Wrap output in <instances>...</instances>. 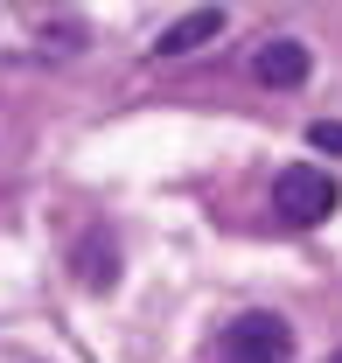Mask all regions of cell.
<instances>
[{
    "mask_svg": "<svg viewBox=\"0 0 342 363\" xmlns=\"http://www.w3.org/2000/svg\"><path fill=\"white\" fill-rule=\"evenodd\" d=\"M272 203H280V217H287V224L314 230V224H329V217H336L342 189L321 175V168H307V161H300V168H287V175L272 182Z\"/></svg>",
    "mask_w": 342,
    "mask_h": 363,
    "instance_id": "obj_1",
    "label": "cell"
},
{
    "mask_svg": "<svg viewBox=\"0 0 342 363\" xmlns=\"http://www.w3.org/2000/svg\"><path fill=\"white\" fill-rule=\"evenodd\" d=\"M294 357V328L280 315H238L224 328V363H287Z\"/></svg>",
    "mask_w": 342,
    "mask_h": 363,
    "instance_id": "obj_2",
    "label": "cell"
},
{
    "mask_svg": "<svg viewBox=\"0 0 342 363\" xmlns=\"http://www.w3.org/2000/svg\"><path fill=\"white\" fill-rule=\"evenodd\" d=\"M252 77L265 91H294V84H307V49L294 43V35H272V43L252 56Z\"/></svg>",
    "mask_w": 342,
    "mask_h": 363,
    "instance_id": "obj_3",
    "label": "cell"
},
{
    "mask_svg": "<svg viewBox=\"0 0 342 363\" xmlns=\"http://www.w3.org/2000/svg\"><path fill=\"white\" fill-rule=\"evenodd\" d=\"M210 35H224V14L216 7H196V14H182V21H168L154 35V56H189V49H203Z\"/></svg>",
    "mask_w": 342,
    "mask_h": 363,
    "instance_id": "obj_4",
    "label": "cell"
},
{
    "mask_svg": "<svg viewBox=\"0 0 342 363\" xmlns=\"http://www.w3.org/2000/svg\"><path fill=\"white\" fill-rule=\"evenodd\" d=\"M307 147H321V154L342 161V119H314V126H307Z\"/></svg>",
    "mask_w": 342,
    "mask_h": 363,
    "instance_id": "obj_5",
    "label": "cell"
},
{
    "mask_svg": "<svg viewBox=\"0 0 342 363\" xmlns=\"http://www.w3.org/2000/svg\"><path fill=\"white\" fill-rule=\"evenodd\" d=\"M336 363H342V350H336Z\"/></svg>",
    "mask_w": 342,
    "mask_h": 363,
    "instance_id": "obj_6",
    "label": "cell"
}]
</instances>
